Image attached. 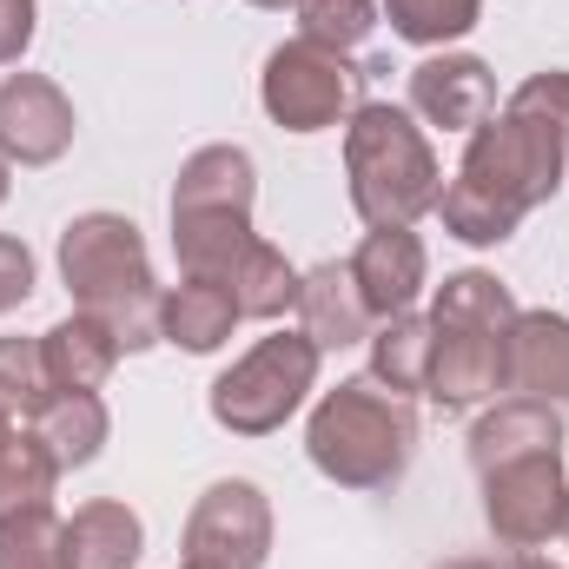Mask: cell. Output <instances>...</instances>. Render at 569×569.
Segmentation results:
<instances>
[{
  "mask_svg": "<svg viewBox=\"0 0 569 569\" xmlns=\"http://www.w3.org/2000/svg\"><path fill=\"white\" fill-rule=\"evenodd\" d=\"M305 457L338 490H391L418 457V411L371 371L338 378L305 418Z\"/></svg>",
  "mask_w": 569,
  "mask_h": 569,
  "instance_id": "obj_3",
  "label": "cell"
},
{
  "mask_svg": "<svg viewBox=\"0 0 569 569\" xmlns=\"http://www.w3.org/2000/svg\"><path fill=\"white\" fill-rule=\"evenodd\" d=\"M430 311H398V318H378L371 331V378L398 398H425L430 378Z\"/></svg>",
  "mask_w": 569,
  "mask_h": 569,
  "instance_id": "obj_23",
  "label": "cell"
},
{
  "mask_svg": "<svg viewBox=\"0 0 569 569\" xmlns=\"http://www.w3.org/2000/svg\"><path fill=\"white\" fill-rule=\"evenodd\" d=\"M510 391L557 405L569 418V318L563 311H517L510 325Z\"/></svg>",
  "mask_w": 569,
  "mask_h": 569,
  "instance_id": "obj_16",
  "label": "cell"
},
{
  "mask_svg": "<svg viewBox=\"0 0 569 569\" xmlns=\"http://www.w3.org/2000/svg\"><path fill=\"white\" fill-rule=\"evenodd\" d=\"M60 543H67V569H133L146 557V523L133 503L93 497L60 523Z\"/></svg>",
  "mask_w": 569,
  "mask_h": 569,
  "instance_id": "obj_19",
  "label": "cell"
},
{
  "mask_svg": "<svg viewBox=\"0 0 569 569\" xmlns=\"http://www.w3.org/2000/svg\"><path fill=\"white\" fill-rule=\"evenodd\" d=\"M563 537H569V517H563Z\"/></svg>",
  "mask_w": 569,
  "mask_h": 569,
  "instance_id": "obj_36",
  "label": "cell"
},
{
  "mask_svg": "<svg viewBox=\"0 0 569 569\" xmlns=\"http://www.w3.org/2000/svg\"><path fill=\"white\" fill-rule=\"evenodd\" d=\"M252 206H259V159L246 146L219 140L186 152V166L172 179V219H186V212H239V219H252Z\"/></svg>",
  "mask_w": 569,
  "mask_h": 569,
  "instance_id": "obj_15",
  "label": "cell"
},
{
  "mask_svg": "<svg viewBox=\"0 0 569 569\" xmlns=\"http://www.w3.org/2000/svg\"><path fill=\"white\" fill-rule=\"evenodd\" d=\"M40 358H47V378L53 391H107V378L120 371V338L93 318V311H67L60 325L40 331Z\"/></svg>",
  "mask_w": 569,
  "mask_h": 569,
  "instance_id": "obj_18",
  "label": "cell"
},
{
  "mask_svg": "<svg viewBox=\"0 0 569 569\" xmlns=\"http://www.w3.org/2000/svg\"><path fill=\"white\" fill-rule=\"evenodd\" d=\"M47 398H53V378H47L40 338H0V418L33 425Z\"/></svg>",
  "mask_w": 569,
  "mask_h": 569,
  "instance_id": "obj_27",
  "label": "cell"
},
{
  "mask_svg": "<svg viewBox=\"0 0 569 569\" xmlns=\"http://www.w3.org/2000/svg\"><path fill=\"white\" fill-rule=\"evenodd\" d=\"M563 437H569V418L557 405H537V398L503 391V398L483 405L477 425H470V470L483 477V470H497V463H510V457L563 450Z\"/></svg>",
  "mask_w": 569,
  "mask_h": 569,
  "instance_id": "obj_14",
  "label": "cell"
},
{
  "mask_svg": "<svg viewBox=\"0 0 569 569\" xmlns=\"http://www.w3.org/2000/svg\"><path fill=\"white\" fill-rule=\"evenodd\" d=\"M318 365H325V351L305 331H266L252 351L232 358V371L212 378L206 411H212V425L232 430V437H272V430H284L311 405Z\"/></svg>",
  "mask_w": 569,
  "mask_h": 569,
  "instance_id": "obj_5",
  "label": "cell"
},
{
  "mask_svg": "<svg viewBox=\"0 0 569 569\" xmlns=\"http://www.w3.org/2000/svg\"><path fill=\"white\" fill-rule=\"evenodd\" d=\"M226 291H232L239 318H259V325H272V318H284V311L298 305V266L284 259L272 239H252V246H246V259L232 266Z\"/></svg>",
  "mask_w": 569,
  "mask_h": 569,
  "instance_id": "obj_24",
  "label": "cell"
},
{
  "mask_svg": "<svg viewBox=\"0 0 569 569\" xmlns=\"http://www.w3.org/2000/svg\"><path fill=\"white\" fill-rule=\"evenodd\" d=\"M53 483H60V463L47 457L33 425H0V517L53 503Z\"/></svg>",
  "mask_w": 569,
  "mask_h": 569,
  "instance_id": "obj_25",
  "label": "cell"
},
{
  "mask_svg": "<svg viewBox=\"0 0 569 569\" xmlns=\"http://www.w3.org/2000/svg\"><path fill=\"white\" fill-rule=\"evenodd\" d=\"M430 378L425 398L443 411H483L510 391V331H470V325H430Z\"/></svg>",
  "mask_w": 569,
  "mask_h": 569,
  "instance_id": "obj_9",
  "label": "cell"
},
{
  "mask_svg": "<svg viewBox=\"0 0 569 569\" xmlns=\"http://www.w3.org/2000/svg\"><path fill=\"white\" fill-rule=\"evenodd\" d=\"M391 33L425 47V53H443L450 40H463L477 20H483V0H378Z\"/></svg>",
  "mask_w": 569,
  "mask_h": 569,
  "instance_id": "obj_26",
  "label": "cell"
},
{
  "mask_svg": "<svg viewBox=\"0 0 569 569\" xmlns=\"http://www.w3.org/2000/svg\"><path fill=\"white\" fill-rule=\"evenodd\" d=\"M33 437L47 443V457H53L60 477H67V470H87V463L107 450L113 411H107L100 391H53V398L40 405V418H33Z\"/></svg>",
  "mask_w": 569,
  "mask_h": 569,
  "instance_id": "obj_20",
  "label": "cell"
},
{
  "mask_svg": "<svg viewBox=\"0 0 569 569\" xmlns=\"http://www.w3.org/2000/svg\"><path fill=\"white\" fill-rule=\"evenodd\" d=\"M0 425H7V418H0Z\"/></svg>",
  "mask_w": 569,
  "mask_h": 569,
  "instance_id": "obj_37",
  "label": "cell"
},
{
  "mask_svg": "<svg viewBox=\"0 0 569 569\" xmlns=\"http://www.w3.org/2000/svg\"><path fill=\"white\" fill-rule=\"evenodd\" d=\"M239 305L226 284H206V279H179L159 291V345H179L186 358H212L232 345L239 331Z\"/></svg>",
  "mask_w": 569,
  "mask_h": 569,
  "instance_id": "obj_17",
  "label": "cell"
},
{
  "mask_svg": "<svg viewBox=\"0 0 569 569\" xmlns=\"http://www.w3.org/2000/svg\"><path fill=\"white\" fill-rule=\"evenodd\" d=\"M73 100L47 73H7L0 80V159L7 166H53L73 146Z\"/></svg>",
  "mask_w": 569,
  "mask_h": 569,
  "instance_id": "obj_10",
  "label": "cell"
},
{
  "mask_svg": "<svg viewBox=\"0 0 569 569\" xmlns=\"http://www.w3.org/2000/svg\"><path fill=\"white\" fill-rule=\"evenodd\" d=\"M60 284L73 291V311H93L120 351H152L159 345V291L152 252L127 212H80L60 226Z\"/></svg>",
  "mask_w": 569,
  "mask_h": 569,
  "instance_id": "obj_2",
  "label": "cell"
},
{
  "mask_svg": "<svg viewBox=\"0 0 569 569\" xmlns=\"http://www.w3.org/2000/svg\"><path fill=\"white\" fill-rule=\"evenodd\" d=\"M246 7H266V13H284V7H298V0H246Z\"/></svg>",
  "mask_w": 569,
  "mask_h": 569,
  "instance_id": "obj_35",
  "label": "cell"
},
{
  "mask_svg": "<svg viewBox=\"0 0 569 569\" xmlns=\"http://www.w3.org/2000/svg\"><path fill=\"white\" fill-rule=\"evenodd\" d=\"M430 569H503V563H490V557H443V563H430Z\"/></svg>",
  "mask_w": 569,
  "mask_h": 569,
  "instance_id": "obj_33",
  "label": "cell"
},
{
  "mask_svg": "<svg viewBox=\"0 0 569 569\" xmlns=\"http://www.w3.org/2000/svg\"><path fill=\"white\" fill-rule=\"evenodd\" d=\"M266 557H272V497L252 477L206 483L179 530V569H266Z\"/></svg>",
  "mask_w": 569,
  "mask_h": 569,
  "instance_id": "obj_7",
  "label": "cell"
},
{
  "mask_svg": "<svg viewBox=\"0 0 569 569\" xmlns=\"http://www.w3.org/2000/svg\"><path fill=\"white\" fill-rule=\"evenodd\" d=\"M291 13H298V33L331 47V53H358L378 33V20H385L378 0H298Z\"/></svg>",
  "mask_w": 569,
  "mask_h": 569,
  "instance_id": "obj_29",
  "label": "cell"
},
{
  "mask_svg": "<svg viewBox=\"0 0 569 569\" xmlns=\"http://www.w3.org/2000/svg\"><path fill=\"white\" fill-rule=\"evenodd\" d=\"M60 523L67 517H53V503H33V510L0 517V569H67Z\"/></svg>",
  "mask_w": 569,
  "mask_h": 569,
  "instance_id": "obj_28",
  "label": "cell"
},
{
  "mask_svg": "<svg viewBox=\"0 0 569 569\" xmlns=\"http://www.w3.org/2000/svg\"><path fill=\"white\" fill-rule=\"evenodd\" d=\"M252 219L239 212H186L172 219V259H179V279H206V284H226L232 266L246 259L252 246Z\"/></svg>",
  "mask_w": 569,
  "mask_h": 569,
  "instance_id": "obj_21",
  "label": "cell"
},
{
  "mask_svg": "<svg viewBox=\"0 0 569 569\" xmlns=\"http://www.w3.org/2000/svg\"><path fill=\"white\" fill-rule=\"evenodd\" d=\"M569 517V470L563 450H537V457H510L497 470H483V523L503 550H543L563 537Z\"/></svg>",
  "mask_w": 569,
  "mask_h": 569,
  "instance_id": "obj_8",
  "label": "cell"
},
{
  "mask_svg": "<svg viewBox=\"0 0 569 569\" xmlns=\"http://www.w3.org/2000/svg\"><path fill=\"white\" fill-rule=\"evenodd\" d=\"M345 192L365 226H418L437 212L443 166L411 107L358 100V113L345 120Z\"/></svg>",
  "mask_w": 569,
  "mask_h": 569,
  "instance_id": "obj_4",
  "label": "cell"
},
{
  "mask_svg": "<svg viewBox=\"0 0 569 569\" xmlns=\"http://www.w3.org/2000/svg\"><path fill=\"white\" fill-rule=\"evenodd\" d=\"M517 298L510 284L483 266H463V272H443V284L430 291V325H470V331H510L517 325Z\"/></svg>",
  "mask_w": 569,
  "mask_h": 569,
  "instance_id": "obj_22",
  "label": "cell"
},
{
  "mask_svg": "<svg viewBox=\"0 0 569 569\" xmlns=\"http://www.w3.org/2000/svg\"><path fill=\"white\" fill-rule=\"evenodd\" d=\"M27 298H33V252L13 232H0V318L20 311Z\"/></svg>",
  "mask_w": 569,
  "mask_h": 569,
  "instance_id": "obj_30",
  "label": "cell"
},
{
  "mask_svg": "<svg viewBox=\"0 0 569 569\" xmlns=\"http://www.w3.org/2000/svg\"><path fill=\"white\" fill-rule=\"evenodd\" d=\"M425 127H443V133H477L490 113H497V73H490V60H477V53H425L418 67H411V100H405Z\"/></svg>",
  "mask_w": 569,
  "mask_h": 569,
  "instance_id": "obj_11",
  "label": "cell"
},
{
  "mask_svg": "<svg viewBox=\"0 0 569 569\" xmlns=\"http://www.w3.org/2000/svg\"><path fill=\"white\" fill-rule=\"evenodd\" d=\"M569 172V67L530 73L470 140L437 192V219L457 246H503Z\"/></svg>",
  "mask_w": 569,
  "mask_h": 569,
  "instance_id": "obj_1",
  "label": "cell"
},
{
  "mask_svg": "<svg viewBox=\"0 0 569 569\" xmlns=\"http://www.w3.org/2000/svg\"><path fill=\"white\" fill-rule=\"evenodd\" d=\"M40 27V0H0V67H20Z\"/></svg>",
  "mask_w": 569,
  "mask_h": 569,
  "instance_id": "obj_31",
  "label": "cell"
},
{
  "mask_svg": "<svg viewBox=\"0 0 569 569\" xmlns=\"http://www.w3.org/2000/svg\"><path fill=\"white\" fill-rule=\"evenodd\" d=\"M503 569H563V563H550V557H537V550H517Z\"/></svg>",
  "mask_w": 569,
  "mask_h": 569,
  "instance_id": "obj_32",
  "label": "cell"
},
{
  "mask_svg": "<svg viewBox=\"0 0 569 569\" xmlns=\"http://www.w3.org/2000/svg\"><path fill=\"white\" fill-rule=\"evenodd\" d=\"M7 192H13V166L0 159V206H7Z\"/></svg>",
  "mask_w": 569,
  "mask_h": 569,
  "instance_id": "obj_34",
  "label": "cell"
},
{
  "mask_svg": "<svg viewBox=\"0 0 569 569\" xmlns=\"http://www.w3.org/2000/svg\"><path fill=\"white\" fill-rule=\"evenodd\" d=\"M345 266H351V279L365 291L371 318L418 311V298H425V284H430V252L411 226H371Z\"/></svg>",
  "mask_w": 569,
  "mask_h": 569,
  "instance_id": "obj_12",
  "label": "cell"
},
{
  "mask_svg": "<svg viewBox=\"0 0 569 569\" xmlns=\"http://www.w3.org/2000/svg\"><path fill=\"white\" fill-rule=\"evenodd\" d=\"M291 311H298V331L318 351H351V345H371V331H378V318H371V305H365L345 259H325V266L298 272V305Z\"/></svg>",
  "mask_w": 569,
  "mask_h": 569,
  "instance_id": "obj_13",
  "label": "cell"
},
{
  "mask_svg": "<svg viewBox=\"0 0 569 569\" xmlns=\"http://www.w3.org/2000/svg\"><path fill=\"white\" fill-rule=\"evenodd\" d=\"M358 93H365V67L351 53H331L318 40H284L266 53V73H259V107L266 120L284 133H331L358 113Z\"/></svg>",
  "mask_w": 569,
  "mask_h": 569,
  "instance_id": "obj_6",
  "label": "cell"
}]
</instances>
